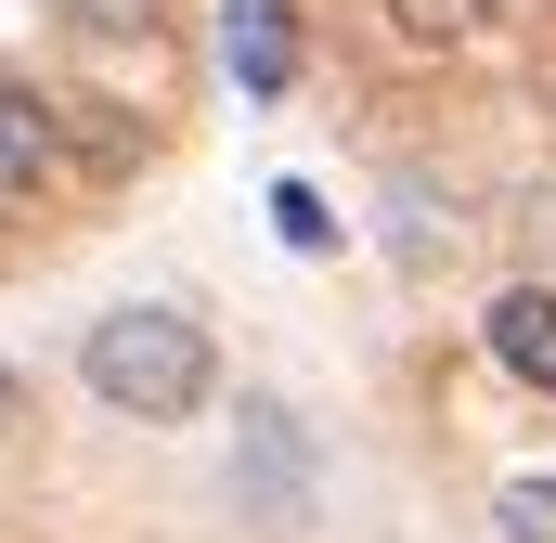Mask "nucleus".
<instances>
[{
  "label": "nucleus",
  "instance_id": "obj_1",
  "mask_svg": "<svg viewBox=\"0 0 556 543\" xmlns=\"http://www.w3.org/2000/svg\"><path fill=\"white\" fill-rule=\"evenodd\" d=\"M78 376H91V402L142 414V427H181V414H207V389H220V350H207V324H194V311L130 298V311H104V324H91Z\"/></svg>",
  "mask_w": 556,
  "mask_h": 543
},
{
  "label": "nucleus",
  "instance_id": "obj_2",
  "mask_svg": "<svg viewBox=\"0 0 556 543\" xmlns=\"http://www.w3.org/2000/svg\"><path fill=\"white\" fill-rule=\"evenodd\" d=\"M52 168H65V104H39V91L0 78V207H26Z\"/></svg>",
  "mask_w": 556,
  "mask_h": 543
},
{
  "label": "nucleus",
  "instance_id": "obj_3",
  "mask_svg": "<svg viewBox=\"0 0 556 543\" xmlns=\"http://www.w3.org/2000/svg\"><path fill=\"white\" fill-rule=\"evenodd\" d=\"M220 39H233V91H247V104H285V78H298V13H285V0H233Z\"/></svg>",
  "mask_w": 556,
  "mask_h": 543
},
{
  "label": "nucleus",
  "instance_id": "obj_4",
  "mask_svg": "<svg viewBox=\"0 0 556 543\" xmlns=\"http://www.w3.org/2000/svg\"><path fill=\"white\" fill-rule=\"evenodd\" d=\"M479 337H492V363H505L518 389H544V402H556V298H544V285H505Z\"/></svg>",
  "mask_w": 556,
  "mask_h": 543
},
{
  "label": "nucleus",
  "instance_id": "obj_5",
  "mask_svg": "<svg viewBox=\"0 0 556 543\" xmlns=\"http://www.w3.org/2000/svg\"><path fill=\"white\" fill-rule=\"evenodd\" d=\"M376 13H389L402 39H427V52H453V39H479V26H492L505 0H376Z\"/></svg>",
  "mask_w": 556,
  "mask_h": 543
},
{
  "label": "nucleus",
  "instance_id": "obj_6",
  "mask_svg": "<svg viewBox=\"0 0 556 543\" xmlns=\"http://www.w3.org/2000/svg\"><path fill=\"white\" fill-rule=\"evenodd\" d=\"M492 543H556V479H505L492 492Z\"/></svg>",
  "mask_w": 556,
  "mask_h": 543
},
{
  "label": "nucleus",
  "instance_id": "obj_7",
  "mask_svg": "<svg viewBox=\"0 0 556 543\" xmlns=\"http://www.w3.org/2000/svg\"><path fill=\"white\" fill-rule=\"evenodd\" d=\"M65 26H91V39H155L168 0H65Z\"/></svg>",
  "mask_w": 556,
  "mask_h": 543
},
{
  "label": "nucleus",
  "instance_id": "obj_8",
  "mask_svg": "<svg viewBox=\"0 0 556 543\" xmlns=\"http://www.w3.org/2000/svg\"><path fill=\"white\" fill-rule=\"evenodd\" d=\"M273 233H285V247H337V220H324L311 181H273Z\"/></svg>",
  "mask_w": 556,
  "mask_h": 543
},
{
  "label": "nucleus",
  "instance_id": "obj_9",
  "mask_svg": "<svg viewBox=\"0 0 556 543\" xmlns=\"http://www.w3.org/2000/svg\"><path fill=\"white\" fill-rule=\"evenodd\" d=\"M13 427H26V376L0 363V440H13Z\"/></svg>",
  "mask_w": 556,
  "mask_h": 543
}]
</instances>
